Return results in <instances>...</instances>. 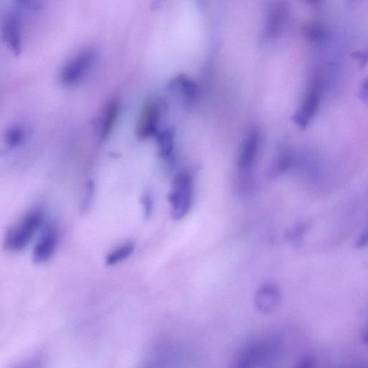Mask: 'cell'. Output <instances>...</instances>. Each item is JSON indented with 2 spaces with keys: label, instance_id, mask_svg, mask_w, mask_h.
<instances>
[{
  "label": "cell",
  "instance_id": "2e32d148",
  "mask_svg": "<svg viewBox=\"0 0 368 368\" xmlns=\"http://www.w3.org/2000/svg\"><path fill=\"white\" fill-rule=\"evenodd\" d=\"M25 136V130L22 127L14 126L7 131L6 141L9 146L17 147L22 143Z\"/></svg>",
  "mask_w": 368,
  "mask_h": 368
},
{
  "label": "cell",
  "instance_id": "ffe728a7",
  "mask_svg": "<svg viewBox=\"0 0 368 368\" xmlns=\"http://www.w3.org/2000/svg\"><path fill=\"white\" fill-rule=\"evenodd\" d=\"M293 121L295 124L302 129H306L310 123V120L307 119L300 111L295 114L293 116Z\"/></svg>",
  "mask_w": 368,
  "mask_h": 368
},
{
  "label": "cell",
  "instance_id": "5bb4252c",
  "mask_svg": "<svg viewBox=\"0 0 368 368\" xmlns=\"http://www.w3.org/2000/svg\"><path fill=\"white\" fill-rule=\"evenodd\" d=\"M134 250L135 245L131 242L119 246L107 255L106 263L108 266L117 265L128 258Z\"/></svg>",
  "mask_w": 368,
  "mask_h": 368
},
{
  "label": "cell",
  "instance_id": "8fae6325",
  "mask_svg": "<svg viewBox=\"0 0 368 368\" xmlns=\"http://www.w3.org/2000/svg\"><path fill=\"white\" fill-rule=\"evenodd\" d=\"M171 357L170 350L160 344L147 354L139 368H168Z\"/></svg>",
  "mask_w": 368,
  "mask_h": 368
},
{
  "label": "cell",
  "instance_id": "52a82bcc",
  "mask_svg": "<svg viewBox=\"0 0 368 368\" xmlns=\"http://www.w3.org/2000/svg\"><path fill=\"white\" fill-rule=\"evenodd\" d=\"M3 36L10 49L16 55H19L22 52L21 21L16 14L8 15L4 20Z\"/></svg>",
  "mask_w": 368,
  "mask_h": 368
},
{
  "label": "cell",
  "instance_id": "5b68a950",
  "mask_svg": "<svg viewBox=\"0 0 368 368\" xmlns=\"http://www.w3.org/2000/svg\"><path fill=\"white\" fill-rule=\"evenodd\" d=\"M260 142L258 130L253 129L245 137L237 159L241 180L247 185L251 180V171L255 163Z\"/></svg>",
  "mask_w": 368,
  "mask_h": 368
},
{
  "label": "cell",
  "instance_id": "8992f818",
  "mask_svg": "<svg viewBox=\"0 0 368 368\" xmlns=\"http://www.w3.org/2000/svg\"><path fill=\"white\" fill-rule=\"evenodd\" d=\"M162 115L160 103L155 99L148 100L144 105L138 120L136 134L140 140L156 136Z\"/></svg>",
  "mask_w": 368,
  "mask_h": 368
},
{
  "label": "cell",
  "instance_id": "7402d4cb",
  "mask_svg": "<svg viewBox=\"0 0 368 368\" xmlns=\"http://www.w3.org/2000/svg\"><path fill=\"white\" fill-rule=\"evenodd\" d=\"M351 56L357 60L361 66H364L368 62V49L353 53Z\"/></svg>",
  "mask_w": 368,
  "mask_h": 368
},
{
  "label": "cell",
  "instance_id": "d4e9b609",
  "mask_svg": "<svg viewBox=\"0 0 368 368\" xmlns=\"http://www.w3.org/2000/svg\"><path fill=\"white\" fill-rule=\"evenodd\" d=\"M362 339L363 342L368 346V328L364 332Z\"/></svg>",
  "mask_w": 368,
  "mask_h": 368
},
{
  "label": "cell",
  "instance_id": "603a6c76",
  "mask_svg": "<svg viewBox=\"0 0 368 368\" xmlns=\"http://www.w3.org/2000/svg\"><path fill=\"white\" fill-rule=\"evenodd\" d=\"M368 243V223L364 231L361 233L356 243L358 248L363 247Z\"/></svg>",
  "mask_w": 368,
  "mask_h": 368
},
{
  "label": "cell",
  "instance_id": "7a4b0ae2",
  "mask_svg": "<svg viewBox=\"0 0 368 368\" xmlns=\"http://www.w3.org/2000/svg\"><path fill=\"white\" fill-rule=\"evenodd\" d=\"M194 197V180L187 171L178 174L175 178L169 201L171 215L175 220L185 217L191 210Z\"/></svg>",
  "mask_w": 368,
  "mask_h": 368
},
{
  "label": "cell",
  "instance_id": "e0dca14e",
  "mask_svg": "<svg viewBox=\"0 0 368 368\" xmlns=\"http://www.w3.org/2000/svg\"><path fill=\"white\" fill-rule=\"evenodd\" d=\"M307 39L313 44H321L325 39V32L319 25L310 24L305 27Z\"/></svg>",
  "mask_w": 368,
  "mask_h": 368
},
{
  "label": "cell",
  "instance_id": "277c9868",
  "mask_svg": "<svg viewBox=\"0 0 368 368\" xmlns=\"http://www.w3.org/2000/svg\"><path fill=\"white\" fill-rule=\"evenodd\" d=\"M96 52L93 48L81 50L70 59L61 68L59 81L65 86H72L79 82L94 63Z\"/></svg>",
  "mask_w": 368,
  "mask_h": 368
},
{
  "label": "cell",
  "instance_id": "3957f363",
  "mask_svg": "<svg viewBox=\"0 0 368 368\" xmlns=\"http://www.w3.org/2000/svg\"><path fill=\"white\" fill-rule=\"evenodd\" d=\"M280 347L278 338L252 342L241 352L235 368H259L277 354Z\"/></svg>",
  "mask_w": 368,
  "mask_h": 368
},
{
  "label": "cell",
  "instance_id": "ac0fdd59",
  "mask_svg": "<svg viewBox=\"0 0 368 368\" xmlns=\"http://www.w3.org/2000/svg\"><path fill=\"white\" fill-rule=\"evenodd\" d=\"M13 368H44V361L39 356H33L19 362Z\"/></svg>",
  "mask_w": 368,
  "mask_h": 368
},
{
  "label": "cell",
  "instance_id": "30bf717a",
  "mask_svg": "<svg viewBox=\"0 0 368 368\" xmlns=\"http://www.w3.org/2000/svg\"><path fill=\"white\" fill-rule=\"evenodd\" d=\"M280 302V294L277 288L272 285L262 286L255 297L257 309L262 313H270L278 307Z\"/></svg>",
  "mask_w": 368,
  "mask_h": 368
},
{
  "label": "cell",
  "instance_id": "6da1fadb",
  "mask_svg": "<svg viewBox=\"0 0 368 368\" xmlns=\"http://www.w3.org/2000/svg\"><path fill=\"white\" fill-rule=\"evenodd\" d=\"M44 220L43 213L39 210L31 211L18 223L8 230L5 237L7 250L18 252L25 249Z\"/></svg>",
  "mask_w": 368,
  "mask_h": 368
},
{
  "label": "cell",
  "instance_id": "9c48e42d",
  "mask_svg": "<svg viewBox=\"0 0 368 368\" xmlns=\"http://www.w3.org/2000/svg\"><path fill=\"white\" fill-rule=\"evenodd\" d=\"M56 232L51 228H47L34 248V262L40 264L50 260L56 251Z\"/></svg>",
  "mask_w": 368,
  "mask_h": 368
},
{
  "label": "cell",
  "instance_id": "cb8c5ba5",
  "mask_svg": "<svg viewBox=\"0 0 368 368\" xmlns=\"http://www.w3.org/2000/svg\"><path fill=\"white\" fill-rule=\"evenodd\" d=\"M142 202L145 210V214L146 216H149L152 210V201L150 197L148 195H144L142 199Z\"/></svg>",
  "mask_w": 368,
  "mask_h": 368
},
{
  "label": "cell",
  "instance_id": "44dd1931",
  "mask_svg": "<svg viewBox=\"0 0 368 368\" xmlns=\"http://www.w3.org/2000/svg\"><path fill=\"white\" fill-rule=\"evenodd\" d=\"M359 99L365 104H368V78L362 83L358 95Z\"/></svg>",
  "mask_w": 368,
  "mask_h": 368
},
{
  "label": "cell",
  "instance_id": "4fadbf2b",
  "mask_svg": "<svg viewBox=\"0 0 368 368\" xmlns=\"http://www.w3.org/2000/svg\"><path fill=\"white\" fill-rule=\"evenodd\" d=\"M120 111V103L117 100L111 101L106 108L101 125V135L106 138L112 133Z\"/></svg>",
  "mask_w": 368,
  "mask_h": 368
},
{
  "label": "cell",
  "instance_id": "ba28073f",
  "mask_svg": "<svg viewBox=\"0 0 368 368\" xmlns=\"http://www.w3.org/2000/svg\"><path fill=\"white\" fill-rule=\"evenodd\" d=\"M287 17V6L284 2L275 3L270 9L265 22V34L268 39L281 33Z\"/></svg>",
  "mask_w": 368,
  "mask_h": 368
},
{
  "label": "cell",
  "instance_id": "d6986e66",
  "mask_svg": "<svg viewBox=\"0 0 368 368\" xmlns=\"http://www.w3.org/2000/svg\"><path fill=\"white\" fill-rule=\"evenodd\" d=\"M293 368H315V359L310 354L302 357Z\"/></svg>",
  "mask_w": 368,
  "mask_h": 368
},
{
  "label": "cell",
  "instance_id": "7c38bea8",
  "mask_svg": "<svg viewBox=\"0 0 368 368\" xmlns=\"http://www.w3.org/2000/svg\"><path fill=\"white\" fill-rule=\"evenodd\" d=\"M168 88L189 101H192L197 96L198 86L196 83L184 75H179L173 78L169 83Z\"/></svg>",
  "mask_w": 368,
  "mask_h": 368
},
{
  "label": "cell",
  "instance_id": "484cf974",
  "mask_svg": "<svg viewBox=\"0 0 368 368\" xmlns=\"http://www.w3.org/2000/svg\"><path fill=\"white\" fill-rule=\"evenodd\" d=\"M351 368H367V367H363V366H357V367H351Z\"/></svg>",
  "mask_w": 368,
  "mask_h": 368
},
{
  "label": "cell",
  "instance_id": "9a60e30c",
  "mask_svg": "<svg viewBox=\"0 0 368 368\" xmlns=\"http://www.w3.org/2000/svg\"><path fill=\"white\" fill-rule=\"evenodd\" d=\"M159 153L163 158H168L174 148V136L171 131H159L156 135Z\"/></svg>",
  "mask_w": 368,
  "mask_h": 368
}]
</instances>
